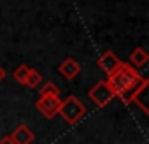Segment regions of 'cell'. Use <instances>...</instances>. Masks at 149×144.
I'll list each match as a JSON object with an SVG mask.
<instances>
[{
    "mask_svg": "<svg viewBox=\"0 0 149 144\" xmlns=\"http://www.w3.org/2000/svg\"><path fill=\"white\" fill-rule=\"evenodd\" d=\"M146 78H142L137 69H133L130 63H121L111 76H107V83L114 92V97L121 99L123 104H128L130 97L135 93V90L142 85Z\"/></svg>",
    "mask_w": 149,
    "mask_h": 144,
    "instance_id": "obj_1",
    "label": "cell"
},
{
    "mask_svg": "<svg viewBox=\"0 0 149 144\" xmlns=\"http://www.w3.org/2000/svg\"><path fill=\"white\" fill-rule=\"evenodd\" d=\"M88 113V107L76 97V95H68L65 100H61V106L58 109V114L65 120L68 125H76L79 123Z\"/></svg>",
    "mask_w": 149,
    "mask_h": 144,
    "instance_id": "obj_2",
    "label": "cell"
},
{
    "mask_svg": "<svg viewBox=\"0 0 149 144\" xmlns=\"http://www.w3.org/2000/svg\"><path fill=\"white\" fill-rule=\"evenodd\" d=\"M88 99H90L97 107H105V106H109L116 97H114V92H112V88L109 86L107 79H104V81H98V83L88 92Z\"/></svg>",
    "mask_w": 149,
    "mask_h": 144,
    "instance_id": "obj_3",
    "label": "cell"
},
{
    "mask_svg": "<svg viewBox=\"0 0 149 144\" xmlns=\"http://www.w3.org/2000/svg\"><path fill=\"white\" fill-rule=\"evenodd\" d=\"M60 106H61L60 95H39V99L35 100V109L42 113V116L47 120H53L58 114Z\"/></svg>",
    "mask_w": 149,
    "mask_h": 144,
    "instance_id": "obj_4",
    "label": "cell"
},
{
    "mask_svg": "<svg viewBox=\"0 0 149 144\" xmlns=\"http://www.w3.org/2000/svg\"><path fill=\"white\" fill-rule=\"evenodd\" d=\"M7 137H9V141H11L13 144H30V142L35 139V134H33L25 123H21V125H18Z\"/></svg>",
    "mask_w": 149,
    "mask_h": 144,
    "instance_id": "obj_5",
    "label": "cell"
},
{
    "mask_svg": "<svg viewBox=\"0 0 149 144\" xmlns=\"http://www.w3.org/2000/svg\"><path fill=\"white\" fill-rule=\"evenodd\" d=\"M121 63H123V62H121V60H119L112 51H105V53H102V55L98 56V60H97V65L105 72L107 76H111L112 72L121 65Z\"/></svg>",
    "mask_w": 149,
    "mask_h": 144,
    "instance_id": "obj_6",
    "label": "cell"
},
{
    "mask_svg": "<svg viewBox=\"0 0 149 144\" xmlns=\"http://www.w3.org/2000/svg\"><path fill=\"white\" fill-rule=\"evenodd\" d=\"M58 72L68 81L76 79L81 74V63H77L74 58H65L60 65H58Z\"/></svg>",
    "mask_w": 149,
    "mask_h": 144,
    "instance_id": "obj_7",
    "label": "cell"
},
{
    "mask_svg": "<svg viewBox=\"0 0 149 144\" xmlns=\"http://www.w3.org/2000/svg\"><path fill=\"white\" fill-rule=\"evenodd\" d=\"M147 88H149V81H147V79H144V81H142V85L135 90V93H133V95L130 97V100H128V104H135V106H139L146 114H147V100H146Z\"/></svg>",
    "mask_w": 149,
    "mask_h": 144,
    "instance_id": "obj_8",
    "label": "cell"
},
{
    "mask_svg": "<svg viewBox=\"0 0 149 144\" xmlns=\"http://www.w3.org/2000/svg\"><path fill=\"white\" fill-rule=\"evenodd\" d=\"M149 62V55L144 48H135L132 53H130V58H128V63L133 67V69H142L146 63Z\"/></svg>",
    "mask_w": 149,
    "mask_h": 144,
    "instance_id": "obj_9",
    "label": "cell"
},
{
    "mask_svg": "<svg viewBox=\"0 0 149 144\" xmlns=\"http://www.w3.org/2000/svg\"><path fill=\"white\" fill-rule=\"evenodd\" d=\"M40 83H42V74H40L39 70H35V69H30L28 76H26V79H25V86H28V88H37Z\"/></svg>",
    "mask_w": 149,
    "mask_h": 144,
    "instance_id": "obj_10",
    "label": "cell"
},
{
    "mask_svg": "<svg viewBox=\"0 0 149 144\" xmlns=\"http://www.w3.org/2000/svg\"><path fill=\"white\" fill-rule=\"evenodd\" d=\"M28 72H30V67H28V65H25V63H21V65H18V67H16V70L13 72V78H14V81H16V83L25 85V79H26V76H28Z\"/></svg>",
    "mask_w": 149,
    "mask_h": 144,
    "instance_id": "obj_11",
    "label": "cell"
},
{
    "mask_svg": "<svg viewBox=\"0 0 149 144\" xmlns=\"http://www.w3.org/2000/svg\"><path fill=\"white\" fill-rule=\"evenodd\" d=\"M40 95H60V88L54 85V83H46L42 88H40V92H39Z\"/></svg>",
    "mask_w": 149,
    "mask_h": 144,
    "instance_id": "obj_12",
    "label": "cell"
},
{
    "mask_svg": "<svg viewBox=\"0 0 149 144\" xmlns=\"http://www.w3.org/2000/svg\"><path fill=\"white\" fill-rule=\"evenodd\" d=\"M6 79V70H4V67L2 65H0V83H2Z\"/></svg>",
    "mask_w": 149,
    "mask_h": 144,
    "instance_id": "obj_13",
    "label": "cell"
},
{
    "mask_svg": "<svg viewBox=\"0 0 149 144\" xmlns=\"http://www.w3.org/2000/svg\"><path fill=\"white\" fill-rule=\"evenodd\" d=\"M0 144H13V142L9 141V137H2L0 139Z\"/></svg>",
    "mask_w": 149,
    "mask_h": 144,
    "instance_id": "obj_14",
    "label": "cell"
}]
</instances>
